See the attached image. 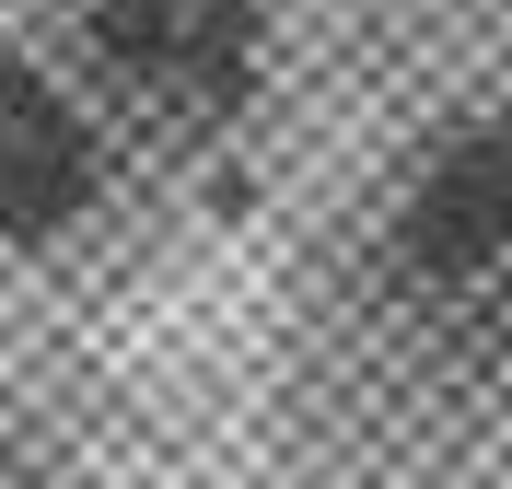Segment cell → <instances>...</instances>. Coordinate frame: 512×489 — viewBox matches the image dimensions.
I'll use <instances>...</instances> for the list:
<instances>
[{"mask_svg":"<svg viewBox=\"0 0 512 489\" xmlns=\"http://www.w3.org/2000/svg\"><path fill=\"white\" fill-rule=\"evenodd\" d=\"M396 268L431 280V292H466V280L512 268V105L478 117L466 140H443L408 175V198H396Z\"/></svg>","mask_w":512,"mask_h":489,"instance_id":"3957f363","label":"cell"},{"mask_svg":"<svg viewBox=\"0 0 512 489\" xmlns=\"http://www.w3.org/2000/svg\"><path fill=\"white\" fill-rule=\"evenodd\" d=\"M105 187V129L59 70L0 47V245H59Z\"/></svg>","mask_w":512,"mask_h":489,"instance_id":"7a4b0ae2","label":"cell"},{"mask_svg":"<svg viewBox=\"0 0 512 489\" xmlns=\"http://www.w3.org/2000/svg\"><path fill=\"white\" fill-rule=\"evenodd\" d=\"M94 47L140 105L233 117L268 47V0H94Z\"/></svg>","mask_w":512,"mask_h":489,"instance_id":"6da1fadb","label":"cell"}]
</instances>
